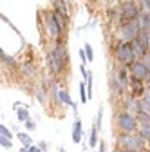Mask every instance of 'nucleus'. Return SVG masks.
<instances>
[{"mask_svg":"<svg viewBox=\"0 0 150 152\" xmlns=\"http://www.w3.org/2000/svg\"><path fill=\"white\" fill-rule=\"evenodd\" d=\"M40 20H44V26H45V31H47V36L54 44H60V38L65 31V24H67V18L60 13H56L54 9L52 11H45L42 13Z\"/></svg>","mask_w":150,"mask_h":152,"instance_id":"1","label":"nucleus"},{"mask_svg":"<svg viewBox=\"0 0 150 152\" xmlns=\"http://www.w3.org/2000/svg\"><path fill=\"white\" fill-rule=\"evenodd\" d=\"M45 62H47V69L52 76L63 72V69L69 64V54H67V47L63 42L54 44V47H51L45 53Z\"/></svg>","mask_w":150,"mask_h":152,"instance_id":"2","label":"nucleus"},{"mask_svg":"<svg viewBox=\"0 0 150 152\" xmlns=\"http://www.w3.org/2000/svg\"><path fill=\"white\" fill-rule=\"evenodd\" d=\"M114 58L121 67H130L132 64H136L139 58L136 56L132 44L130 42H118L114 47Z\"/></svg>","mask_w":150,"mask_h":152,"instance_id":"3","label":"nucleus"},{"mask_svg":"<svg viewBox=\"0 0 150 152\" xmlns=\"http://www.w3.org/2000/svg\"><path fill=\"white\" fill-rule=\"evenodd\" d=\"M116 125H118L121 134H134V132H138V129H139L138 118L134 114L127 112V110H121V112L116 114Z\"/></svg>","mask_w":150,"mask_h":152,"instance_id":"4","label":"nucleus"},{"mask_svg":"<svg viewBox=\"0 0 150 152\" xmlns=\"http://www.w3.org/2000/svg\"><path fill=\"white\" fill-rule=\"evenodd\" d=\"M146 140H143L138 132L134 134H119L118 136V147H121V150H136L141 152L146 147Z\"/></svg>","mask_w":150,"mask_h":152,"instance_id":"5","label":"nucleus"},{"mask_svg":"<svg viewBox=\"0 0 150 152\" xmlns=\"http://www.w3.org/2000/svg\"><path fill=\"white\" fill-rule=\"evenodd\" d=\"M141 33V24H139V18L138 20H127L123 24H119L118 29V36H119V42H134L136 38Z\"/></svg>","mask_w":150,"mask_h":152,"instance_id":"6","label":"nucleus"},{"mask_svg":"<svg viewBox=\"0 0 150 152\" xmlns=\"http://www.w3.org/2000/svg\"><path fill=\"white\" fill-rule=\"evenodd\" d=\"M119 11L123 15V22H127V20H138V18L141 16V13H143L134 0H127V2H123L121 7H119Z\"/></svg>","mask_w":150,"mask_h":152,"instance_id":"7","label":"nucleus"},{"mask_svg":"<svg viewBox=\"0 0 150 152\" xmlns=\"http://www.w3.org/2000/svg\"><path fill=\"white\" fill-rule=\"evenodd\" d=\"M128 69H130V78L139 80V82H146V78L150 76V71H148V67H146V64L143 60H138L136 64H132Z\"/></svg>","mask_w":150,"mask_h":152,"instance_id":"8","label":"nucleus"},{"mask_svg":"<svg viewBox=\"0 0 150 152\" xmlns=\"http://www.w3.org/2000/svg\"><path fill=\"white\" fill-rule=\"evenodd\" d=\"M128 91H130V96L138 98V96H141V94H145V91H146V85H145V82H139V80L130 78Z\"/></svg>","mask_w":150,"mask_h":152,"instance_id":"9","label":"nucleus"},{"mask_svg":"<svg viewBox=\"0 0 150 152\" xmlns=\"http://www.w3.org/2000/svg\"><path fill=\"white\" fill-rule=\"evenodd\" d=\"M123 105H125L127 112L136 114V118H138V114L141 112V109H139V100H136L134 96H127V98L123 100Z\"/></svg>","mask_w":150,"mask_h":152,"instance_id":"10","label":"nucleus"},{"mask_svg":"<svg viewBox=\"0 0 150 152\" xmlns=\"http://www.w3.org/2000/svg\"><path fill=\"white\" fill-rule=\"evenodd\" d=\"M82 138H83V125H82V120L76 118L74 120V125H72V141L80 143Z\"/></svg>","mask_w":150,"mask_h":152,"instance_id":"11","label":"nucleus"},{"mask_svg":"<svg viewBox=\"0 0 150 152\" xmlns=\"http://www.w3.org/2000/svg\"><path fill=\"white\" fill-rule=\"evenodd\" d=\"M110 91H112V94H116V96H121V94L125 92V85L116 78V76L110 78Z\"/></svg>","mask_w":150,"mask_h":152,"instance_id":"12","label":"nucleus"},{"mask_svg":"<svg viewBox=\"0 0 150 152\" xmlns=\"http://www.w3.org/2000/svg\"><path fill=\"white\" fill-rule=\"evenodd\" d=\"M58 102H60V103H63V105H71L74 110H76V103H74V102L71 100L69 92H67L65 89H60V92H58Z\"/></svg>","mask_w":150,"mask_h":152,"instance_id":"13","label":"nucleus"},{"mask_svg":"<svg viewBox=\"0 0 150 152\" xmlns=\"http://www.w3.org/2000/svg\"><path fill=\"white\" fill-rule=\"evenodd\" d=\"M139 24H141V31L150 33V13H146V11L141 13V16H139Z\"/></svg>","mask_w":150,"mask_h":152,"instance_id":"14","label":"nucleus"},{"mask_svg":"<svg viewBox=\"0 0 150 152\" xmlns=\"http://www.w3.org/2000/svg\"><path fill=\"white\" fill-rule=\"evenodd\" d=\"M16 118H18V121H29L31 118H29V110L25 109V107H16Z\"/></svg>","mask_w":150,"mask_h":152,"instance_id":"15","label":"nucleus"},{"mask_svg":"<svg viewBox=\"0 0 150 152\" xmlns=\"http://www.w3.org/2000/svg\"><path fill=\"white\" fill-rule=\"evenodd\" d=\"M98 127L94 125V127H90V136H89V143H90V147H96L100 141H98Z\"/></svg>","mask_w":150,"mask_h":152,"instance_id":"16","label":"nucleus"},{"mask_svg":"<svg viewBox=\"0 0 150 152\" xmlns=\"http://www.w3.org/2000/svg\"><path fill=\"white\" fill-rule=\"evenodd\" d=\"M16 136H18V140L22 141V145L24 147H33V140H31V136L29 134H25V132H16Z\"/></svg>","mask_w":150,"mask_h":152,"instance_id":"17","label":"nucleus"},{"mask_svg":"<svg viewBox=\"0 0 150 152\" xmlns=\"http://www.w3.org/2000/svg\"><path fill=\"white\" fill-rule=\"evenodd\" d=\"M138 134H139L143 140L150 141V125H139V129H138Z\"/></svg>","mask_w":150,"mask_h":152,"instance_id":"18","label":"nucleus"},{"mask_svg":"<svg viewBox=\"0 0 150 152\" xmlns=\"http://www.w3.org/2000/svg\"><path fill=\"white\" fill-rule=\"evenodd\" d=\"M22 74H24V76H34V65L24 64V65H22Z\"/></svg>","mask_w":150,"mask_h":152,"instance_id":"19","label":"nucleus"},{"mask_svg":"<svg viewBox=\"0 0 150 152\" xmlns=\"http://www.w3.org/2000/svg\"><path fill=\"white\" fill-rule=\"evenodd\" d=\"M138 121L139 125H150V114H145V112L138 114Z\"/></svg>","mask_w":150,"mask_h":152,"instance_id":"20","label":"nucleus"},{"mask_svg":"<svg viewBox=\"0 0 150 152\" xmlns=\"http://www.w3.org/2000/svg\"><path fill=\"white\" fill-rule=\"evenodd\" d=\"M80 98H82L83 103L89 100V94H87V83H80Z\"/></svg>","mask_w":150,"mask_h":152,"instance_id":"21","label":"nucleus"},{"mask_svg":"<svg viewBox=\"0 0 150 152\" xmlns=\"http://www.w3.org/2000/svg\"><path fill=\"white\" fill-rule=\"evenodd\" d=\"M0 58H2V62H6V64H7V65H11V67H15V65H16V62L11 58V56H7L4 51H0Z\"/></svg>","mask_w":150,"mask_h":152,"instance_id":"22","label":"nucleus"},{"mask_svg":"<svg viewBox=\"0 0 150 152\" xmlns=\"http://www.w3.org/2000/svg\"><path fill=\"white\" fill-rule=\"evenodd\" d=\"M85 54H87V60L89 62H92V58H94V51H92V47H90V44H85Z\"/></svg>","mask_w":150,"mask_h":152,"instance_id":"23","label":"nucleus"},{"mask_svg":"<svg viewBox=\"0 0 150 152\" xmlns=\"http://www.w3.org/2000/svg\"><path fill=\"white\" fill-rule=\"evenodd\" d=\"M0 136H4V138H9V140L13 138V134H11V132H9V129H7V127H6L4 123L0 125Z\"/></svg>","mask_w":150,"mask_h":152,"instance_id":"24","label":"nucleus"},{"mask_svg":"<svg viewBox=\"0 0 150 152\" xmlns=\"http://www.w3.org/2000/svg\"><path fill=\"white\" fill-rule=\"evenodd\" d=\"M0 145H2L4 148H11V147H13L11 140H9V138H4V136H0Z\"/></svg>","mask_w":150,"mask_h":152,"instance_id":"25","label":"nucleus"},{"mask_svg":"<svg viewBox=\"0 0 150 152\" xmlns=\"http://www.w3.org/2000/svg\"><path fill=\"white\" fill-rule=\"evenodd\" d=\"M101 116H103V109L100 107V110H98V118H96V127H98V129H101Z\"/></svg>","mask_w":150,"mask_h":152,"instance_id":"26","label":"nucleus"},{"mask_svg":"<svg viewBox=\"0 0 150 152\" xmlns=\"http://www.w3.org/2000/svg\"><path fill=\"white\" fill-rule=\"evenodd\" d=\"M25 129H27V130H34V129H36V123H34L33 120H29V121H25Z\"/></svg>","mask_w":150,"mask_h":152,"instance_id":"27","label":"nucleus"},{"mask_svg":"<svg viewBox=\"0 0 150 152\" xmlns=\"http://www.w3.org/2000/svg\"><path fill=\"white\" fill-rule=\"evenodd\" d=\"M143 62L146 64V67H148V71H150V51H148V54H146L145 58H143Z\"/></svg>","mask_w":150,"mask_h":152,"instance_id":"28","label":"nucleus"},{"mask_svg":"<svg viewBox=\"0 0 150 152\" xmlns=\"http://www.w3.org/2000/svg\"><path fill=\"white\" fill-rule=\"evenodd\" d=\"M29 152H42V148L38 145H33V147H29Z\"/></svg>","mask_w":150,"mask_h":152,"instance_id":"29","label":"nucleus"},{"mask_svg":"<svg viewBox=\"0 0 150 152\" xmlns=\"http://www.w3.org/2000/svg\"><path fill=\"white\" fill-rule=\"evenodd\" d=\"M143 100H146V102L150 103V89H146V91H145V94H143Z\"/></svg>","mask_w":150,"mask_h":152,"instance_id":"30","label":"nucleus"},{"mask_svg":"<svg viewBox=\"0 0 150 152\" xmlns=\"http://www.w3.org/2000/svg\"><path fill=\"white\" fill-rule=\"evenodd\" d=\"M98 152H107V147H105V141H100V150Z\"/></svg>","mask_w":150,"mask_h":152,"instance_id":"31","label":"nucleus"},{"mask_svg":"<svg viewBox=\"0 0 150 152\" xmlns=\"http://www.w3.org/2000/svg\"><path fill=\"white\" fill-rule=\"evenodd\" d=\"M38 147L42 148V152H45V148H47V143H45V141H40V143H38Z\"/></svg>","mask_w":150,"mask_h":152,"instance_id":"32","label":"nucleus"},{"mask_svg":"<svg viewBox=\"0 0 150 152\" xmlns=\"http://www.w3.org/2000/svg\"><path fill=\"white\" fill-rule=\"evenodd\" d=\"M145 85H146V89H150V76L146 78V82H145Z\"/></svg>","mask_w":150,"mask_h":152,"instance_id":"33","label":"nucleus"},{"mask_svg":"<svg viewBox=\"0 0 150 152\" xmlns=\"http://www.w3.org/2000/svg\"><path fill=\"white\" fill-rule=\"evenodd\" d=\"M121 152H136V150H121Z\"/></svg>","mask_w":150,"mask_h":152,"instance_id":"34","label":"nucleus"},{"mask_svg":"<svg viewBox=\"0 0 150 152\" xmlns=\"http://www.w3.org/2000/svg\"><path fill=\"white\" fill-rule=\"evenodd\" d=\"M60 152H65V150H63V148H60Z\"/></svg>","mask_w":150,"mask_h":152,"instance_id":"35","label":"nucleus"}]
</instances>
